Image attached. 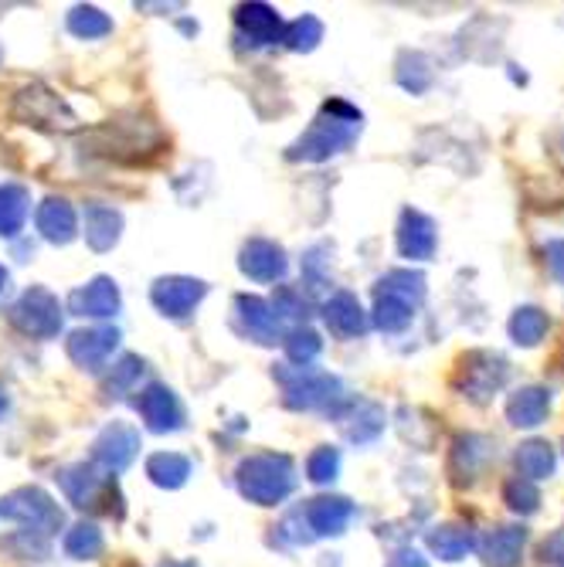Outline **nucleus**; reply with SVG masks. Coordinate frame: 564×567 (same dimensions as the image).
I'll return each mask as SVG.
<instances>
[{"mask_svg":"<svg viewBox=\"0 0 564 567\" xmlns=\"http://www.w3.org/2000/svg\"><path fill=\"white\" fill-rule=\"evenodd\" d=\"M327 320L340 330V333H357L365 327L361 320V306H357L350 296H340L334 306H327Z\"/></svg>","mask_w":564,"mask_h":567,"instance_id":"obj_9","label":"nucleus"},{"mask_svg":"<svg viewBox=\"0 0 564 567\" xmlns=\"http://www.w3.org/2000/svg\"><path fill=\"white\" fill-rule=\"evenodd\" d=\"M463 371H466V391L473 398H490L506 381V360L496 353H470Z\"/></svg>","mask_w":564,"mask_h":567,"instance_id":"obj_1","label":"nucleus"},{"mask_svg":"<svg viewBox=\"0 0 564 567\" xmlns=\"http://www.w3.org/2000/svg\"><path fill=\"white\" fill-rule=\"evenodd\" d=\"M547 408H551V394L544 388H524L506 401V419L517 429H534L547 419Z\"/></svg>","mask_w":564,"mask_h":567,"instance_id":"obj_2","label":"nucleus"},{"mask_svg":"<svg viewBox=\"0 0 564 567\" xmlns=\"http://www.w3.org/2000/svg\"><path fill=\"white\" fill-rule=\"evenodd\" d=\"M554 473V452L547 442H527L517 449V476L534 483V480H547Z\"/></svg>","mask_w":564,"mask_h":567,"instance_id":"obj_5","label":"nucleus"},{"mask_svg":"<svg viewBox=\"0 0 564 567\" xmlns=\"http://www.w3.org/2000/svg\"><path fill=\"white\" fill-rule=\"evenodd\" d=\"M75 302H85L89 313H110V309H116V292L106 286V289H89V292H79Z\"/></svg>","mask_w":564,"mask_h":567,"instance_id":"obj_14","label":"nucleus"},{"mask_svg":"<svg viewBox=\"0 0 564 567\" xmlns=\"http://www.w3.org/2000/svg\"><path fill=\"white\" fill-rule=\"evenodd\" d=\"M510 333H514V340H517V343L534 347V343H541V340H544V333H547V317L541 313V309H534V306L517 309L514 320H510Z\"/></svg>","mask_w":564,"mask_h":567,"instance_id":"obj_6","label":"nucleus"},{"mask_svg":"<svg viewBox=\"0 0 564 567\" xmlns=\"http://www.w3.org/2000/svg\"><path fill=\"white\" fill-rule=\"evenodd\" d=\"M401 251L408 255V259H429L432 248H435V228L429 218L416 215V212H408L404 221H401Z\"/></svg>","mask_w":564,"mask_h":567,"instance_id":"obj_4","label":"nucleus"},{"mask_svg":"<svg viewBox=\"0 0 564 567\" xmlns=\"http://www.w3.org/2000/svg\"><path fill=\"white\" fill-rule=\"evenodd\" d=\"M432 547L442 560H459L470 547H473V534L470 530H459V527H445L439 534H432Z\"/></svg>","mask_w":564,"mask_h":567,"instance_id":"obj_7","label":"nucleus"},{"mask_svg":"<svg viewBox=\"0 0 564 567\" xmlns=\"http://www.w3.org/2000/svg\"><path fill=\"white\" fill-rule=\"evenodd\" d=\"M41 228L48 238H55V228H62V241L72 235V215L62 200H48V208L41 212Z\"/></svg>","mask_w":564,"mask_h":567,"instance_id":"obj_13","label":"nucleus"},{"mask_svg":"<svg viewBox=\"0 0 564 567\" xmlns=\"http://www.w3.org/2000/svg\"><path fill=\"white\" fill-rule=\"evenodd\" d=\"M544 560L554 564V567H564V530L554 534V537L544 544Z\"/></svg>","mask_w":564,"mask_h":567,"instance_id":"obj_18","label":"nucleus"},{"mask_svg":"<svg viewBox=\"0 0 564 567\" xmlns=\"http://www.w3.org/2000/svg\"><path fill=\"white\" fill-rule=\"evenodd\" d=\"M408 320H412V306H408L404 299L384 296V299L378 302V323H381L384 330H398V327H404Z\"/></svg>","mask_w":564,"mask_h":567,"instance_id":"obj_12","label":"nucleus"},{"mask_svg":"<svg viewBox=\"0 0 564 567\" xmlns=\"http://www.w3.org/2000/svg\"><path fill=\"white\" fill-rule=\"evenodd\" d=\"M544 259H547V272H551L557 282H564V238H561V241H551V245L544 248Z\"/></svg>","mask_w":564,"mask_h":567,"instance_id":"obj_15","label":"nucleus"},{"mask_svg":"<svg viewBox=\"0 0 564 567\" xmlns=\"http://www.w3.org/2000/svg\"><path fill=\"white\" fill-rule=\"evenodd\" d=\"M503 499H506L510 509H517V513H534L537 503H541V493H537L534 483L514 476V480H510V483L503 486Z\"/></svg>","mask_w":564,"mask_h":567,"instance_id":"obj_8","label":"nucleus"},{"mask_svg":"<svg viewBox=\"0 0 564 567\" xmlns=\"http://www.w3.org/2000/svg\"><path fill=\"white\" fill-rule=\"evenodd\" d=\"M334 470H337V455H334L330 449H324V452L310 462V473H314V480H317V483L334 480Z\"/></svg>","mask_w":564,"mask_h":567,"instance_id":"obj_16","label":"nucleus"},{"mask_svg":"<svg viewBox=\"0 0 564 567\" xmlns=\"http://www.w3.org/2000/svg\"><path fill=\"white\" fill-rule=\"evenodd\" d=\"M527 534L517 527H500L483 540V560L490 567H517Z\"/></svg>","mask_w":564,"mask_h":567,"instance_id":"obj_3","label":"nucleus"},{"mask_svg":"<svg viewBox=\"0 0 564 567\" xmlns=\"http://www.w3.org/2000/svg\"><path fill=\"white\" fill-rule=\"evenodd\" d=\"M197 296H201V286H197V282H187V289H177V282H171V286L161 282V289H157V302H161L164 309H171L174 317H181Z\"/></svg>","mask_w":564,"mask_h":567,"instance_id":"obj_10","label":"nucleus"},{"mask_svg":"<svg viewBox=\"0 0 564 567\" xmlns=\"http://www.w3.org/2000/svg\"><path fill=\"white\" fill-rule=\"evenodd\" d=\"M95 14H99V11H75L72 28H75L79 34H89V31H106V21L95 18Z\"/></svg>","mask_w":564,"mask_h":567,"instance_id":"obj_17","label":"nucleus"},{"mask_svg":"<svg viewBox=\"0 0 564 567\" xmlns=\"http://www.w3.org/2000/svg\"><path fill=\"white\" fill-rule=\"evenodd\" d=\"M347 517H350V506H347L343 499H320V503L314 506V520L320 524V530L337 534V530L347 524Z\"/></svg>","mask_w":564,"mask_h":567,"instance_id":"obj_11","label":"nucleus"},{"mask_svg":"<svg viewBox=\"0 0 564 567\" xmlns=\"http://www.w3.org/2000/svg\"><path fill=\"white\" fill-rule=\"evenodd\" d=\"M391 567H429V564H425L416 550H401V554L391 560Z\"/></svg>","mask_w":564,"mask_h":567,"instance_id":"obj_19","label":"nucleus"}]
</instances>
